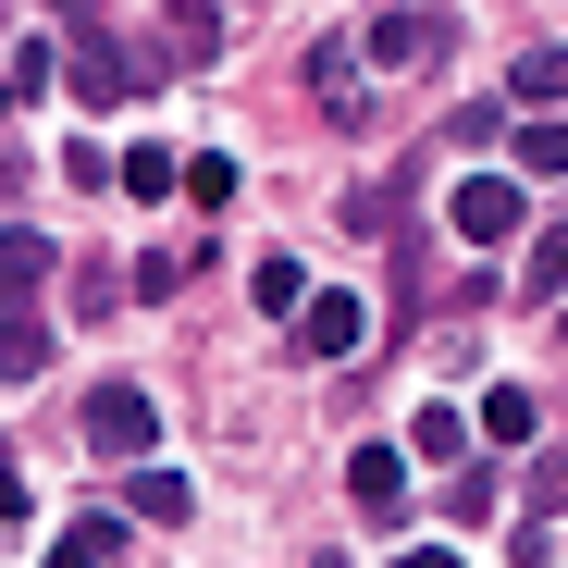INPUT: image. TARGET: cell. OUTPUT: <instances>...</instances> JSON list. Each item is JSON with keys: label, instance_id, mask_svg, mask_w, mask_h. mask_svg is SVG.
I'll list each match as a JSON object with an SVG mask.
<instances>
[{"label": "cell", "instance_id": "ac0fdd59", "mask_svg": "<svg viewBox=\"0 0 568 568\" xmlns=\"http://www.w3.org/2000/svg\"><path fill=\"white\" fill-rule=\"evenodd\" d=\"M260 310H272V322H297V310H310V272H297V260H284V247L260 260Z\"/></svg>", "mask_w": 568, "mask_h": 568}, {"label": "cell", "instance_id": "30bf717a", "mask_svg": "<svg viewBox=\"0 0 568 568\" xmlns=\"http://www.w3.org/2000/svg\"><path fill=\"white\" fill-rule=\"evenodd\" d=\"M38 371H50V322L0 310V384H38Z\"/></svg>", "mask_w": 568, "mask_h": 568}, {"label": "cell", "instance_id": "e0dca14e", "mask_svg": "<svg viewBox=\"0 0 568 568\" xmlns=\"http://www.w3.org/2000/svg\"><path fill=\"white\" fill-rule=\"evenodd\" d=\"M531 433H544V408H531L519 384H495V396H483V445H531Z\"/></svg>", "mask_w": 568, "mask_h": 568}, {"label": "cell", "instance_id": "44dd1931", "mask_svg": "<svg viewBox=\"0 0 568 568\" xmlns=\"http://www.w3.org/2000/svg\"><path fill=\"white\" fill-rule=\"evenodd\" d=\"M185 199L223 211V199H235V161H223V149H199V161H185Z\"/></svg>", "mask_w": 568, "mask_h": 568}, {"label": "cell", "instance_id": "9a60e30c", "mask_svg": "<svg viewBox=\"0 0 568 568\" xmlns=\"http://www.w3.org/2000/svg\"><path fill=\"white\" fill-rule=\"evenodd\" d=\"M112 185H124V199H173V185H185V161L149 136V149H124V173H112Z\"/></svg>", "mask_w": 568, "mask_h": 568}, {"label": "cell", "instance_id": "ba28073f", "mask_svg": "<svg viewBox=\"0 0 568 568\" xmlns=\"http://www.w3.org/2000/svg\"><path fill=\"white\" fill-rule=\"evenodd\" d=\"M161 26H173L161 50H173L185 74H211V62H223V13H211V0H173V13H161Z\"/></svg>", "mask_w": 568, "mask_h": 568}, {"label": "cell", "instance_id": "5bb4252c", "mask_svg": "<svg viewBox=\"0 0 568 568\" xmlns=\"http://www.w3.org/2000/svg\"><path fill=\"white\" fill-rule=\"evenodd\" d=\"M408 457L457 469V457H469V408H420V420H408Z\"/></svg>", "mask_w": 568, "mask_h": 568}, {"label": "cell", "instance_id": "7a4b0ae2", "mask_svg": "<svg viewBox=\"0 0 568 568\" xmlns=\"http://www.w3.org/2000/svg\"><path fill=\"white\" fill-rule=\"evenodd\" d=\"M445 223H457L469 260H495V247L519 235V173H457V185H445Z\"/></svg>", "mask_w": 568, "mask_h": 568}, {"label": "cell", "instance_id": "52a82bcc", "mask_svg": "<svg viewBox=\"0 0 568 568\" xmlns=\"http://www.w3.org/2000/svg\"><path fill=\"white\" fill-rule=\"evenodd\" d=\"M124 507H136V519H199V483L161 469V457H136V469H124Z\"/></svg>", "mask_w": 568, "mask_h": 568}, {"label": "cell", "instance_id": "d4e9b609", "mask_svg": "<svg viewBox=\"0 0 568 568\" xmlns=\"http://www.w3.org/2000/svg\"><path fill=\"white\" fill-rule=\"evenodd\" d=\"M556 334H568V322H556Z\"/></svg>", "mask_w": 568, "mask_h": 568}, {"label": "cell", "instance_id": "ffe728a7", "mask_svg": "<svg viewBox=\"0 0 568 568\" xmlns=\"http://www.w3.org/2000/svg\"><path fill=\"white\" fill-rule=\"evenodd\" d=\"M310 87H322V100L358 124V50H322V62H310Z\"/></svg>", "mask_w": 568, "mask_h": 568}, {"label": "cell", "instance_id": "8fae6325", "mask_svg": "<svg viewBox=\"0 0 568 568\" xmlns=\"http://www.w3.org/2000/svg\"><path fill=\"white\" fill-rule=\"evenodd\" d=\"M38 284H50V235L0 223V297H38Z\"/></svg>", "mask_w": 568, "mask_h": 568}, {"label": "cell", "instance_id": "7402d4cb", "mask_svg": "<svg viewBox=\"0 0 568 568\" xmlns=\"http://www.w3.org/2000/svg\"><path fill=\"white\" fill-rule=\"evenodd\" d=\"M26 507V469H13V445H0V519H13Z\"/></svg>", "mask_w": 568, "mask_h": 568}, {"label": "cell", "instance_id": "7c38bea8", "mask_svg": "<svg viewBox=\"0 0 568 568\" xmlns=\"http://www.w3.org/2000/svg\"><path fill=\"white\" fill-rule=\"evenodd\" d=\"M112 556H124V519H100V507H87V519L50 544V568H112Z\"/></svg>", "mask_w": 568, "mask_h": 568}, {"label": "cell", "instance_id": "d6986e66", "mask_svg": "<svg viewBox=\"0 0 568 568\" xmlns=\"http://www.w3.org/2000/svg\"><path fill=\"white\" fill-rule=\"evenodd\" d=\"M495 495H507L495 469H483V457H457V495H445V519H495Z\"/></svg>", "mask_w": 568, "mask_h": 568}, {"label": "cell", "instance_id": "6da1fadb", "mask_svg": "<svg viewBox=\"0 0 568 568\" xmlns=\"http://www.w3.org/2000/svg\"><path fill=\"white\" fill-rule=\"evenodd\" d=\"M87 457H112V469H136L149 445H161V408H149V384H87Z\"/></svg>", "mask_w": 568, "mask_h": 568}, {"label": "cell", "instance_id": "9c48e42d", "mask_svg": "<svg viewBox=\"0 0 568 568\" xmlns=\"http://www.w3.org/2000/svg\"><path fill=\"white\" fill-rule=\"evenodd\" d=\"M507 173H519V185L568 173V124H556V112H544V124H507Z\"/></svg>", "mask_w": 568, "mask_h": 568}, {"label": "cell", "instance_id": "3957f363", "mask_svg": "<svg viewBox=\"0 0 568 568\" xmlns=\"http://www.w3.org/2000/svg\"><path fill=\"white\" fill-rule=\"evenodd\" d=\"M62 87H74V100H87V112H124V100H136V87H149V62H136V50H124L112 26H87V38L62 50Z\"/></svg>", "mask_w": 568, "mask_h": 568}, {"label": "cell", "instance_id": "4fadbf2b", "mask_svg": "<svg viewBox=\"0 0 568 568\" xmlns=\"http://www.w3.org/2000/svg\"><path fill=\"white\" fill-rule=\"evenodd\" d=\"M519 284H531L544 310H568V223H544V235H531V260H519Z\"/></svg>", "mask_w": 568, "mask_h": 568}, {"label": "cell", "instance_id": "cb8c5ba5", "mask_svg": "<svg viewBox=\"0 0 568 568\" xmlns=\"http://www.w3.org/2000/svg\"><path fill=\"white\" fill-rule=\"evenodd\" d=\"M50 13H87V0H50Z\"/></svg>", "mask_w": 568, "mask_h": 568}, {"label": "cell", "instance_id": "5b68a950", "mask_svg": "<svg viewBox=\"0 0 568 568\" xmlns=\"http://www.w3.org/2000/svg\"><path fill=\"white\" fill-rule=\"evenodd\" d=\"M358 334H371L358 297H310V310H297V358H358Z\"/></svg>", "mask_w": 568, "mask_h": 568}, {"label": "cell", "instance_id": "8992f818", "mask_svg": "<svg viewBox=\"0 0 568 568\" xmlns=\"http://www.w3.org/2000/svg\"><path fill=\"white\" fill-rule=\"evenodd\" d=\"M346 495L396 519V507H408V445H358V457H346Z\"/></svg>", "mask_w": 568, "mask_h": 568}, {"label": "cell", "instance_id": "2e32d148", "mask_svg": "<svg viewBox=\"0 0 568 568\" xmlns=\"http://www.w3.org/2000/svg\"><path fill=\"white\" fill-rule=\"evenodd\" d=\"M507 87H519L531 112H556V100H568V50H519V62H507Z\"/></svg>", "mask_w": 568, "mask_h": 568}, {"label": "cell", "instance_id": "277c9868", "mask_svg": "<svg viewBox=\"0 0 568 568\" xmlns=\"http://www.w3.org/2000/svg\"><path fill=\"white\" fill-rule=\"evenodd\" d=\"M358 62H371V74L445 62V13H371V26H358Z\"/></svg>", "mask_w": 568, "mask_h": 568}, {"label": "cell", "instance_id": "603a6c76", "mask_svg": "<svg viewBox=\"0 0 568 568\" xmlns=\"http://www.w3.org/2000/svg\"><path fill=\"white\" fill-rule=\"evenodd\" d=\"M396 568H457V544H408V556H396Z\"/></svg>", "mask_w": 568, "mask_h": 568}]
</instances>
